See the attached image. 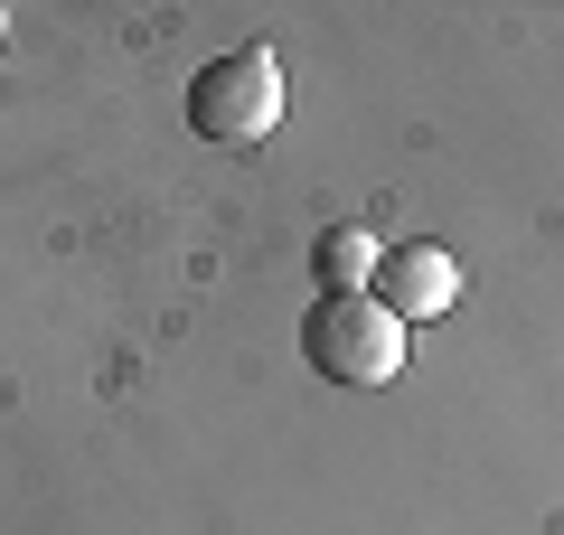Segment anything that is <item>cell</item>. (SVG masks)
<instances>
[{"label": "cell", "instance_id": "6da1fadb", "mask_svg": "<svg viewBox=\"0 0 564 535\" xmlns=\"http://www.w3.org/2000/svg\"><path fill=\"white\" fill-rule=\"evenodd\" d=\"M302 357L329 385H386L404 367V319L367 292H321L302 319Z\"/></svg>", "mask_w": 564, "mask_h": 535}, {"label": "cell", "instance_id": "7a4b0ae2", "mask_svg": "<svg viewBox=\"0 0 564 535\" xmlns=\"http://www.w3.org/2000/svg\"><path fill=\"white\" fill-rule=\"evenodd\" d=\"M188 122H198L207 141H226V151H254L282 122V57L254 47V39L226 47V57H207L198 85H188Z\"/></svg>", "mask_w": 564, "mask_h": 535}, {"label": "cell", "instance_id": "3957f363", "mask_svg": "<svg viewBox=\"0 0 564 535\" xmlns=\"http://www.w3.org/2000/svg\"><path fill=\"white\" fill-rule=\"evenodd\" d=\"M367 301H386L395 319H443L452 301H462V263H452L443 244H395V254L377 263V282H367Z\"/></svg>", "mask_w": 564, "mask_h": 535}, {"label": "cell", "instance_id": "277c9868", "mask_svg": "<svg viewBox=\"0 0 564 535\" xmlns=\"http://www.w3.org/2000/svg\"><path fill=\"white\" fill-rule=\"evenodd\" d=\"M377 263H386V244L367 236L358 217H348V226H329V236L311 244V273H321L329 292H367V282H377Z\"/></svg>", "mask_w": 564, "mask_h": 535}]
</instances>
